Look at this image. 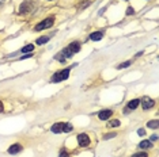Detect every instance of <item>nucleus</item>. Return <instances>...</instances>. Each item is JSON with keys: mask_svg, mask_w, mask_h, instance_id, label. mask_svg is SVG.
Wrapping results in <instances>:
<instances>
[{"mask_svg": "<svg viewBox=\"0 0 159 157\" xmlns=\"http://www.w3.org/2000/svg\"><path fill=\"white\" fill-rule=\"evenodd\" d=\"M147 126H148L150 129H158V127H159V122L156 121V119H154V121H150V122L147 123Z\"/></svg>", "mask_w": 159, "mask_h": 157, "instance_id": "nucleus-14", "label": "nucleus"}, {"mask_svg": "<svg viewBox=\"0 0 159 157\" xmlns=\"http://www.w3.org/2000/svg\"><path fill=\"white\" fill-rule=\"evenodd\" d=\"M141 103V107H143V110H148V108H151L152 106L155 104V102L152 100L151 98H143L140 100Z\"/></svg>", "mask_w": 159, "mask_h": 157, "instance_id": "nucleus-7", "label": "nucleus"}, {"mask_svg": "<svg viewBox=\"0 0 159 157\" xmlns=\"http://www.w3.org/2000/svg\"><path fill=\"white\" fill-rule=\"evenodd\" d=\"M112 114H113L112 110H102V111L98 114V118L101 119V121H106V119H109L110 117H112Z\"/></svg>", "mask_w": 159, "mask_h": 157, "instance_id": "nucleus-9", "label": "nucleus"}, {"mask_svg": "<svg viewBox=\"0 0 159 157\" xmlns=\"http://www.w3.org/2000/svg\"><path fill=\"white\" fill-rule=\"evenodd\" d=\"M33 50H34V46L30 43V45H26L25 48L21 50V52H22V53H27V52H33Z\"/></svg>", "mask_w": 159, "mask_h": 157, "instance_id": "nucleus-16", "label": "nucleus"}, {"mask_svg": "<svg viewBox=\"0 0 159 157\" xmlns=\"http://www.w3.org/2000/svg\"><path fill=\"white\" fill-rule=\"evenodd\" d=\"M59 157H68V153H67V150H61V152H60V156H59Z\"/></svg>", "mask_w": 159, "mask_h": 157, "instance_id": "nucleus-21", "label": "nucleus"}, {"mask_svg": "<svg viewBox=\"0 0 159 157\" xmlns=\"http://www.w3.org/2000/svg\"><path fill=\"white\" fill-rule=\"evenodd\" d=\"M139 146L143 148V149H147V148H151L152 146V144L150 140H144V141H141L140 144H139Z\"/></svg>", "mask_w": 159, "mask_h": 157, "instance_id": "nucleus-13", "label": "nucleus"}, {"mask_svg": "<svg viewBox=\"0 0 159 157\" xmlns=\"http://www.w3.org/2000/svg\"><path fill=\"white\" fill-rule=\"evenodd\" d=\"M4 111V107H3V103H1V102H0V114H1V112Z\"/></svg>", "mask_w": 159, "mask_h": 157, "instance_id": "nucleus-24", "label": "nucleus"}, {"mask_svg": "<svg viewBox=\"0 0 159 157\" xmlns=\"http://www.w3.org/2000/svg\"><path fill=\"white\" fill-rule=\"evenodd\" d=\"M72 125L71 123H65V122H57L54 123V125L52 126V133H54V134H61V133H69L72 131Z\"/></svg>", "mask_w": 159, "mask_h": 157, "instance_id": "nucleus-1", "label": "nucleus"}, {"mask_svg": "<svg viewBox=\"0 0 159 157\" xmlns=\"http://www.w3.org/2000/svg\"><path fill=\"white\" fill-rule=\"evenodd\" d=\"M129 65H131V61H125V63H122V64H120V65H118V69H124V68H128Z\"/></svg>", "mask_w": 159, "mask_h": 157, "instance_id": "nucleus-18", "label": "nucleus"}, {"mask_svg": "<svg viewBox=\"0 0 159 157\" xmlns=\"http://www.w3.org/2000/svg\"><path fill=\"white\" fill-rule=\"evenodd\" d=\"M133 14H135L133 8H132V7H128V8H127V15H133Z\"/></svg>", "mask_w": 159, "mask_h": 157, "instance_id": "nucleus-20", "label": "nucleus"}, {"mask_svg": "<svg viewBox=\"0 0 159 157\" xmlns=\"http://www.w3.org/2000/svg\"><path fill=\"white\" fill-rule=\"evenodd\" d=\"M21 150H22L21 145H19V144H14V145H11V146L8 148V153L10 154H18Z\"/></svg>", "mask_w": 159, "mask_h": 157, "instance_id": "nucleus-10", "label": "nucleus"}, {"mask_svg": "<svg viewBox=\"0 0 159 157\" xmlns=\"http://www.w3.org/2000/svg\"><path fill=\"white\" fill-rule=\"evenodd\" d=\"M156 138H158V137H156V136H152V137H151V140H150V141H155Z\"/></svg>", "mask_w": 159, "mask_h": 157, "instance_id": "nucleus-26", "label": "nucleus"}, {"mask_svg": "<svg viewBox=\"0 0 159 157\" xmlns=\"http://www.w3.org/2000/svg\"><path fill=\"white\" fill-rule=\"evenodd\" d=\"M68 49H69L72 53H78L79 50H80V43H79V42H76V41L72 42V43H69Z\"/></svg>", "mask_w": 159, "mask_h": 157, "instance_id": "nucleus-11", "label": "nucleus"}, {"mask_svg": "<svg viewBox=\"0 0 159 157\" xmlns=\"http://www.w3.org/2000/svg\"><path fill=\"white\" fill-rule=\"evenodd\" d=\"M78 144H79V146L82 148H86L90 145V138H88L87 134H79L78 136Z\"/></svg>", "mask_w": 159, "mask_h": 157, "instance_id": "nucleus-6", "label": "nucleus"}, {"mask_svg": "<svg viewBox=\"0 0 159 157\" xmlns=\"http://www.w3.org/2000/svg\"><path fill=\"white\" fill-rule=\"evenodd\" d=\"M102 38H103L102 31H95L90 34V39H92V41H99V39H102Z\"/></svg>", "mask_w": 159, "mask_h": 157, "instance_id": "nucleus-12", "label": "nucleus"}, {"mask_svg": "<svg viewBox=\"0 0 159 157\" xmlns=\"http://www.w3.org/2000/svg\"><path fill=\"white\" fill-rule=\"evenodd\" d=\"M33 10H34V6H33L32 1H23V3L19 6V14L21 15L30 14Z\"/></svg>", "mask_w": 159, "mask_h": 157, "instance_id": "nucleus-4", "label": "nucleus"}, {"mask_svg": "<svg viewBox=\"0 0 159 157\" xmlns=\"http://www.w3.org/2000/svg\"><path fill=\"white\" fill-rule=\"evenodd\" d=\"M49 39H50V35H48V37H41V38L37 39V43H38V45H44V43H46Z\"/></svg>", "mask_w": 159, "mask_h": 157, "instance_id": "nucleus-15", "label": "nucleus"}, {"mask_svg": "<svg viewBox=\"0 0 159 157\" xmlns=\"http://www.w3.org/2000/svg\"><path fill=\"white\" fill-rule=\"evenodd\" d=\"M53 22H54V18H46V19H44L42 22H39L38 25L35 26V30L37 31H41V30H45V28H49L52 27L53 25Z\"/></svg>", "mask_w": 159, "mask_h": 157, "instance_id": "nucleus-3", "label": "nucleus"}, {"mask_svg": "<svg viewBox=\"0 0 159 157\" xmlns=\"http://www.w3.org/2000/svg\"><path fill=\"white\" fill-rule=\"evenodd\" d=\"M1 1H4V0H0V6H1Z\"/></svg>", "mask_w": 159, "mask_h": 157, "instance_id": "nucleus-27", "label": "nucleus"}, {"mask_svg": "<svg viewBox=\"0 0 159 157\" xmlns=\"http://www.w3.org/2000/svg\"><path fill=\"white\" fill-rule=\"evenodd\" d=\"M69 68H65V69H61L59 70V72H56V73L52 76V79H50V81L52 83H60V81H64L67 80L68 76H69Z\"/></svg>", "mask_w": 159, "mask_h": 157, "instance_id": "nucleus-2", "label": "nucleus"}, {"mask_svg": "<svg viewBox=\"0 0 159 157\" xmlns=\"http://www.w3.org/2000/svg\"><path fill=\"white\" fill-rule=\"evenodd\" d=\"M109 126H112V127H118V126H120V121H118V119H113V121L109 122Z\"/></svg>", "mask_w": 159, "mask_h": 157, "instance_id": "nucleus-17", "label": "nucleus"}, {"mask_svg": "<svg viewBox=\"0 0 159 157\" xmlns=\"http://www.w3.org/2000/svg\"><path fill=\"white\" fill-rule=\"evenodd\" d=\"M114 136H116V134H114V133H112V134H107V136H105L103 138H105V140H107V138H112V137H114Z\"/></svg>", "mask_w": 159, "mask_h": 157, "instance_id": "nucleus-23", "label": "nucleus"}, {"mask_svg": "<svg viewBox=\"0 0 159 157\" xmlns=\"http://www.w3.org/2000/svg\"><path fill=\"white\" fill-rule=\"evenodd\" d=\"M72 56H74V53L71 52L68 48H65V49L61 50L59 54H56V57H54V58H56L57 61H61V63H64V61H65V58H71Z\"/></svg>", "mask_w": 159, "mask_h": 157, "instance_id": "nucleus-5", "label": "nucleus"}, {"mask_svg": "<svg viewBox=\"0 0 159 157\" xmlns=\"http://www.w3.org/2000/svg\"><path fill=\"white\" fill-rule=\"evenodd\" d=\"M29 57H32V54H25L23 57H21V60H25V58H29Z\"/></svg>", "mask_w": 159, "mask_h": 157, "instance_id": "nucleus-25", "label": "nucleus"}, {"mask_svg": "<svg viewBox=\"0 0 159 157\" xmlns=\"http://www.w3.org/2000/svg\"><path fill=\"white\" fill-rule=\"evenodd\" d=\"M139 103H140V100L139 99H133V100H131L129 103H128V106L125 108H124V112L127 114V112H129L131 110H135V108L139 107Z\"/></svg>", "mask_w": 159, "mask_h": 157, "instance_id": "nucleus-8", "label": "nucleus"}, {"mask_svg": "<svg viewBox=\"0 0 159 157\" xmlns=\"http://www.w3.org/2000/svg\"><path fill=\"white\" fill-rule=\"evenodd\" d=\"M138 134H139V136H144V134H145L144 129H139V130H138Z\"/></svg>", "mask_w": 159, "mask_h": 157, "instance_id": "nucleus-22", "label": "nucleus"}, {"mask_svg": "<svg viewBox=\"0 0 159 157\" xmlns=\"http://www.w3.org/2000/svg\"><path fill=\"white\" fill-rule=\"evenodd\" d=\"M132 157H148V154L145 153V152H140V153H135Z\"/></svg>", "mask_w": 159, "mask_h": 157, "instance_id": "nucleus-19", "label": "nucleus"}]
</instances>
